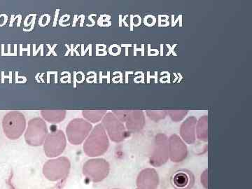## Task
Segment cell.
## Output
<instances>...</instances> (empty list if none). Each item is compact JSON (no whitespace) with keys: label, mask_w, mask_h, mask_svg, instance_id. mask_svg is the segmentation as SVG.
<instances>
[{"label":"cell","mask_w":252,"mask_h":189,"mask_svg":"<svg viewBox=\"0 0 252 189\" xmlns=\"http://www.w3.org/2000/svg\"><path fill=\"white\" fill-rule=\"evenodd\" d=\"M109 144L108 137L104 126L102 124H98L88 136L83 149L89 157H99L107 152Z\"/></svg>","instance_id":"obj_1"},{"label":"cell","mask_w":252,"mask_h":189,"mask_svg":"<svg viewBox=\"0 0 252 189\" xmlns=\"http://www.w3.org/2000/svg\"><path fill=\"white\" fill-rule=\"evenodd\" d=\"M92 130V125L84 119H74L66 128L68 141L74 145H79L86 140Z\"/></svg>","instance_id":"obj_5"},{"label":"cell","mask_w":252,"mask_h":189,"mask_svg":"<svg viewBox=\"0 0 252 189\" xmlns=\"http://www.w3.org/2000/svg\"><path fill=\"white\" fill-rule=\"evenodd\" d=\"M172 183L175 189H189L193 184V177L189 172L179 170L172 176Z\"/></svg>","instance_id":"obj_9"},{"label":"cell","mask_w":252,"mask_h":189,"mask_svg":"<svg viewBox=\"0 0 252 189\" xmlns=\"http://www.w3.org/2000/svg\"><path fill=\"white\" fill-rule=\"evenodd\" d=\"M71 163L66 157H59L48 160L43 167V174L46 179L56 182L66 178L70 171Z\"/></svg>","instance_id":"obj_4"},{"label":"cell","mask_w":252,"mask_h":189,"mask_svg":"<svg viewBox=\"0 0 252 189\" xmlns=\"http://www.w3.org/2000/svg\"><path fill=\"white\" fill-rule=\"evenodd\" d=\"M108 162L102 158L91 159L84 163L83 173L89 180L99 182L104 180L108 175Z\"/></svg>","instance_id":"obj_7"},{"label":"cell","mask_w":252,"mask_h":189,"mask_svg":"<svg viewBox=\"0 0 252 189\" xmlns=\"http://www.w3.org/2000/svg\"><path fill=\"white\" fill-rule=\"evenodd\" d=\"M65 111L63 110H44L41 111V115L46 122L51 124H59L64 120L66 117Z\"/></svg>","instance_id":"obj_11"},{"label":"cell","mask_w":252,"mask_h":189,"mask_svg":"<svg viewBox=\"0 0 252 189\" xmlns=\"http://www.w3.org/2000/svg\"><path fill=\"white\" fill-rule=\"evenodd\" d=\"M48 134L49 132L46 122L41 118H34L28 122L25 133V140L28 145L39 147L44 144Z\"/></svg>","instance_id":"obj_3"},{"label":"cell","mask_w":252,"mask_h":189,"mask_svg":"<svg viewBox=\"0 0 252 189\" xmlns=\"http://www.w3.org/2000/svg\"><path fill=\"white\" fill-rule=\"evenodd\" d=\"M44 150L46 157H59L64 152L67 146V139L64 132L61 130H55L48 134L44 142Z\"/></svg>","instance_id":"obj_6"},{"label":"cell","mask_w":252,"mask_h":189,"mask_svg":"<svg viewBox=\"0 0 252 189\" xmlns=\"http://www.w3.org/2000/svg\"><path fill=\"white\" fill-rule=\"evenodd\" d=\"M4 135L9 140H18L22 136L26 128L24 114L19 112H11L4 116L2 121Z\"/></svg>","instance_id":"obj_2"},{"label":"cell","mask_w":252,"mask_h":189,"mask_svg":"<svg viewBox=\"0 0 252 189\" xmlns=\"http://www.w3.org/2000/svg\"><path fill=\"white\" fill-rule=\"evenodd\" d=\"M143 114L141 112H130L127 111V117L125 122L127 130L135 131L141 128L142 126Z\"/></svg>","instance_id":"obj_10"},{"label":"cell","mask_w":252,"mask_h":189,"mask_svg":"<svg viewBox=\"0 0 252 189\" xmlns=\"http://www.w3.org/2000/svg\"><path fill=\"white\" fill-rule=\"evenodd\" d=\"M102 126L108 132L111 140L114 142H122L125 139L126 128L123 123L112 112L104 115Z\"/></svg>","instance_id":"obj_8"},{"label":"cell","mask_w":252,"mask_h":189,"mask_svg":"<svg viewBox=\"0 0 252 189\" xmlns=\"http://www.w3.org/2000/svg\"><path fill=\"white\" fill-rule=\"evenodd\" d=\"M106 114H107L106 111L101 110H86L82 112L83 117L87 119L89 122L94 123V124L99 122Z\"/></svg>","instance_id":"obj_12"}]
</instances>
